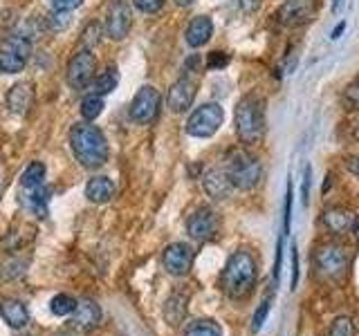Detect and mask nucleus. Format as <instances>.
<instances>
[{"instance_id": "obj_1", "label": "nucleus", "mask_w": 359, "mask_h": 336, "mask_svg": "<svg viewBox=\"0 0 359 336\" xmlns=\"http://www.w3.org/2000/svg\"><path fill=\"white\" fill-rule=\"evenodd\" d=\"M70 146L76 157V162L83 168H99L108 162V139L97 126L88 121L74 123L70 130Z\"/></svg>"}, {"instance_id": "obj_2", "label": "nucleus", "mask_w": 359, "mask_h": 336, "mask_svg": "<svg viewBox=\"0 0 359 336\" xmlns=\"http://www.w3.org/2000/svg\"><path fill=\"white\" fill-rule=\"evenodd\" d=\"M236 132L245 146H258L265 137V101L258 94H247L236 106Z\"/></svg>"}, {"instance_id": "obj_3", "label": "nucleus", "mask_w": 359, "mask_h": 336, "mask_svg": "<svg viewBox=\"0 0 359 336\" xmlns=\"http://www.w3.org/2000/svg\"><path fill=\"white\" fill-rule=\"evenodd\" d=\"M256 276H258V269H256V260L252 258L250 251H236L227 265H224V272H222V287L227 291V296L231 298H245L256 285Z\"/></svg>"}, {"instance_id": "obj_4", "label": "nucleus", "mask_w": 359, "mask_h": 336, "mask_svg": "<svg viewBox=\"0 0 359 336\" xmlns=\"http://www.w3.org/2000/svg\"><path fill=\"white\" fill-rule=\"evenodd\" d=\"M227 177L233 188L241 190H250L254 186H258V182L263 179V166L261 162L252 157L250 153L245 150H236L231 153V157L227 160Z\"/></svg>"}, {"instance_id": "obj_5", "label": "nucleus", "mask_w": 359, "mask_h": 336, "mask_svg": "<svg viewBox=\"0 0 359 336\" xmlns=\"http://www.w3.org/2000/svg\"><path fill=\"white\" fill-rule=\"evenodd\" d=\"M224 121V110L218 104H205L191 112V117L187 119V132L191 137L207 139L213 137Z\"/></svg>"}, {"instance_id": "obj_6", "label": "nucleus", "mask_w": 359, "mask_h": 336, "mask_svg": "<svg viewBox=\"0 0 359 336\" xmlns=\"http://www.w3.org/2000/svg\"><path fill=\"white\" fill-rule=\"evenodd\" d=\"M314 265H317L321 276L337 280L348 272V267H351V253H348V249L341 244H334V242L321 244L317 253H314Z\"/></svg>"}, {"instance_id": "obj_7", "label": "nucleus", "mask_w": 359, "mask_h": 336, "mask_svg": "<svg viewBox=\"0 0 359 336\" xmlns=\"http://www.w3.org/2000/svg\"><path fill=\"white\" fill-rule=\"evenodd\" d=\"M97 74V59L93 50H79L70 63H67V83L72 90H86L90 83L95 81Z\"/></svg>"}, {"instance_id": "obj_8", "label": "nucleus", "mask_w": 359, "mask_h": 336, "mask_svg": "<svg viewBox=\"0 0 359 336\" xmlns=\"http://www.w3.org/2000/svg\"><path fill=\"white\" fill-rule=\"evenodd\" d=\"M160 106H162V97L153 85H142L137 90V94L133 97L130 104V119L135 123H146L155 121V117L160 115Z\"/></svg>"}, {"instance_id": "obj_9", "label": "nucleus", "mask_w": 359, "mask_h": 336, "mask_svg": "<svg viewBox=\"0 0 359 336\" xmlns=\"http://www.w3.org/2000/svg\"><path fill=\"white\" fill-rule=\"evenodd\" d=\"M133 27V11L126 0H112L106 14V34L112 41H123Z\"/></svg>"}, {"instance_id": "obj_10", "label": "nucleus", "mask_w": 359, "mask_h": 336, "mask_svg": "<svg viewBox=\"0 0 359 336\" xmlns=\"http://www.w3.org/2000/svg\"><path fill=\"white\" fill-rule=\"evenodd\" d=\"M162 265L171 276H187L194 265V249L187 242L168 244L162 253Z\"/></svg>"}, {"instance_id": "obj_11", "label": "nucleus", "mask_w": 359, "mask_h": 336, "mask_svg": "<svg viewBox=\"0 0 359 336\" xmlns=\"http://www.w3.org/2000/svg\"><path fill=\"white\" fill-rule=\"evenodd\" d=\"M187 231L194 240L205 242L218 233V216L209 206H200L198 211L191 213V218L187 220Z\"/></svg>"}, {"instance_id": "obj_12", "label": "nucleus", "mask_w": 359, "mask_h": 336, "mask_svg": "<svg viewBox=\"0 0 359 336\" xmlns=\"http://www.w3.org/2000/svg\"><path fill=\"white\" fill-rule=\"evenodd\" d=\"M196 92H198V83L194 78H189V76L177 78V81L171 85V90H168V97H166L168 110L175 112V115H182V112H187L191 108V104H194Z\"/></svg>"}, {"instance_id": "obj_13", "label": "nucleus", "mask_w": 359, "mask_h": 336, "mask_svg": "<svg viewBox=\"0 0 359 336\" xmlns=\"http://www.w3.org/2000/svg\"><path fill=\"white\" fill-rule=\"evenodd\" d=\"M314 16V0H285L278 7L276 18L285 27H299Z\"/></svg>"}, {"instance_id": "obj_14", "label": "nucleus", "mask_w": 359, "mask_h": 336, "mask_svg": "<svg viewBox=\"0 0 359 336\" xmlns=\"http://www.w3.org/2000/svg\"><path fill=\"white\" fill-rule=\"evenodd\" d=\"M7 110L14 112L18 117H25L34 106V83L32 81H20L7 90L5 97Z\"/></svg>"}, {"instance_id": "obj_15", "label": "nucleus", "mask_w": 359, "mask_h": 336, "mask_svg": "<svg viewBox=\"0 0 359 336\" xmlns=\"http://www.w3.org/2000/svg\"><path fill=\"white\" fill-rule=\"evenodd\" d=\"M202 186H205V193L213 200H227L233 190L224 168H209V171L202 175Z\"/></svg>"}, {"instance_id": "obj_16", "label": "nucleus", "mask_w": 359, "mask_h": 336, "mask_svg": "<svg viewBox=\"0 0 359 336\" xmlns=\"http://www.w3.org/2000/svg\"><path fill=\"white\" fill-rule=\"evenodd\" d=\"M101 318H104V314H101V307L97 302L83 300V302H79L72 314V328L79 332H90L101 323Z\"/></svg>"}, {"instance_id": "obj_17", "label": "nucleus", "mask_w": 359, "mask_h": 336, "mask_svg": "<svg viewBox=\"0 0 359 336\" xmlns=\"http://www.w3.org/2000/svg\"><path fill=\"white\" fill-rule=\"evenodd\" d=\"M0 316L5 318V323L11 330H22L29 323V312L25 307V302L16 298H7L3 305H0Z\"/></svg>"}, {"instance_id": "obj_18", "label": "nucleus", "mask_w": 359, "mask_h": 336, "mask_svg": "<svg viewBox=\"0 0 359 336\" xmlns=\"http://www.w3.org/2000/svg\"><path fill=\"white\" fill-rule=\"evenodd\" d=\"M323 227L328 229L332 235H344L348 229L353 227V213L348 209L341 206H332V209H325L323 211Z\"/></svg>"}, {"instance_id": "obj_19", "label": "nucleus", "mask_w": 359, "mask_h": 336, "mask_svg": "<svg viewBox=\"0 0 359 336\" xmlns=\"http://www.w3.org/2000/svg\"><path fill=\"white\" fill-rule=\"evenodd\" d=\"M86 197L95 204H106L112 197H115V184L112 179L106 175H97L86 184Z\"/></svg>"}, {"instance_id": "obj_20", "label": "nucleus", "mask_w": 359, "mask_h": 336, "mask_svg": "<svg viewBox=\"0 0 359 336\" xmlns=\"http://www.w3.org/2000/svg\"><path fill=\"white\" fill-rule=\"evenodd\" d=\"M211 34H213L211 18L209 16H196L187 27V43L191 45V48H202V45L209 43Z\"/></svg>"}, {"instance_id": "obj_21", "label": "nucleus", "mask_w": 359, "mask_h": 336, "mask_svg": "<svg viewBox=\"0 0 359 336\" xmlns=\"http://www.w3.org/2000/svg\"><path fill=\"white\" fill-rule=\"evenodd\" d=\"M27 197H25V202H27V206H29V211L34 213L36 218H48V211H50V190L45 188V184H41V186H36V188H29V190H22Z\"/></svg>"}, {"instance_id": "obj_22", "label": "nucleus", "mask_w": 359, "mask_h": 336, "mask_svg": "<svg viewBox=\"0 0 359 336\" xmlns=\"http://www.w3.org/2000/svg\"><path fill=\"white\" fill-rule=\"evenodd\" d=\"M182 336H222V330L216 321L211 318H198V321H191Z\"/></svg>"}, {"instance_id": "obj_23", "label": "nucleus", "mask_w": 359, "mask_h": 336, "mask_svg": "<svg viewBox=\"0 0 359 336\" xmlns=\"http://www.w3.org/2000/svg\"><path fill=\"white\" fill-rule=\"evenodd\" d=\"M45 184V164L43 162H32L25 173L20 177V190H29Z\"/></svg>"}, {"instance_id": "obj_24", "label": "nucleus", "mask_w": 359, "mask_h": 336, "mask_svg": "<svg viewBox=\"0 0 359 336\" xmlns=\"http://www.w3.org/2000/svg\"><path fill=\"white\" fill-rule=\"evenodd\" d=\"M187 298L184 296H171L166 300L164 305V318L168 325H180L184 321V314H187Z\"/></svg>"}, {"instance_id": "obj_25", "label": "nucleus", "mask_w": 359, "mask_h": 336, "mask_svg": "<svg viewBox=\"0 0 359 336\" xmlns=\"http://www.w3.org/2000/svg\"><path fill=\"white\" fill-rule=\"evenodd\" d=\"M25 65H27V59H22V56L0 48V72H5V74H18V72L25 70Z\"/></svg>"}, {"instance_id": "obj_26", "label": "nucleus", "mask_w": 359, "mask_h": 336, "mask_svg": "<svg viewBox=\"0 0 359 336\" xmlns=\"http://www.w3.org/2000/svg\"><path fill=\"white\" fill-rule=\"evenodd\" d=\"M117 81H119V76H117L115 65H108L106 70L97 76V81H95V94H101V97L110 94L112 90L117 88Z\"/></svg>"}, {"instance_id": "obj_27", "label": "nucleus", "mask_w": 359, "mask_h": 336, "mask_svg": "<svg viewBox=\"0 0 359 336\" xmlns=\"http://www.w3.org/2000/svg\"><path fill=\"white\" fill-rule=\"evenodd\" d=\"M76 298L70 296V294H56L52 300H50V312L54 314V316H72L74 309H76Z\"/></svg>"}, {"instance_id": "obj_28", "label": "nucleus", "mask_w": 359, "mask_h": 336, "mask_svg": "<svg viewBox=\"0 0 359 336\" xmlns=\"http://www.w3.org/2000/svg\"><path fill=\"white\" fill-rule=\"evenodd\" d=\"M3 50L14 52V54L22 56V59H29V54H32V41L25 36V34H14V36H7L3 41Z\"/></svg>"}, {"instance_id": "obj_29", "label": "nucleus", "mask_w": 359, "mask_h": 336, "mask_svg": "<svg viewBox=\"0 0 359 336\" xmlns=\"http://www.w3.org/2000/svg\"><path fill=\"white\" fill-rule=\"evenodd\" d=\"M104 108H106L104 97H101V94H88L81 101V117L86 121H95L101 112H104Z\"/></svg>"}, {"instance_id": "obj_30", "label": "nucleus", "mask_w": 359, "mask_h": 336, "mask_svg": "<svg viewBox=\"0 0 359 336\" xmlns=\"http://www.w3.org/2000/svg\"><path fill=\"white\" fill-rule=\"evenodd\" d=\"M70 11H54V14H50L48 18H45V25H48L52 31H63L70 27Z\"/></svg>"}, {"instance_id": "obj_31", "label": "nucleus", "mask_w": 359, "mask_h": 336, "mask_svg": "<svg viewBox=\"0 0 359 336\" xmlns=\"http://www.w3.org/2000/svg\"><path fill=\"white\" fill-rule=\"evenodd\" d=\"M328 336H355V325L348 316H339L328 332Z\"/></svg>"}, {"instance_id": "obj_32", "label": "nucleus", "mask_w": 359, "mask_h": 336, "mask_svg": "<svg viewBox=\"0 0 359 336\" xmlns=\"http://www.w3.org/2000/svg\"><path fill=\"white\" fill-rule=\"evenodd\" d=\"M269 307H272V298H265L263 302H261V307L256 309V314H254V325H252V330L254 332H261V328H263V323H265V318H267V314H269Z\"/></svg>"}, {"instance_id": "obj_33", "label": "nucleus", "mask_w": 359, "mask_h": 336, "mask_svg": "<svg viewBox=\"0 0 359 336\" xmlns=\"http://www.w3.org/2000/svg\"><path fill=\"white\" fill-rule=\"evenodd\" d=\"M99 36H101V25H99V22H90L88 29L83 31V43H86V50H93L95 45L101 41Z\"/></svg>"}, {"instance_id": "obj_34", "label": "nucleus", "mask_w": 359, "mask_h": 336, "mask_svg": "<svg viewBox=\"0 0 359 336\" xmlns=\"http://www.w3.org/2000/svg\"><path fill=\"white\" fill-rule=\"evenodd\" d=\"M344 101H346V106H351V108L359 106V76L344 90Z\"/></svg>"}, {"instance_id": "obj_35", "label": "nucleus", "mask_w": 359, "mask_h": 336, "mask_svg": "<svg viewBox=\"0 0 359 336\" xmlns=\"http://www.w3.org/2000/svg\"><path fill=\"white\" fill-rule=\"evenodd\" d=\"M166 0H133V5L137 7L144 14H155V11H160L164 7Z\"/></svg>"}, {"instance_id": "obj_36", "label": "nucleus", "mask_w": 359, "mask_h": 336, "mask_svg": "<svg viewBox=\"0 0 359 336\" xmlns=\"http://www.w3.org/2000/svg\"><path fill=\"white\" fill-rule=\"evenodd\" d=\"M81 5H83V0H52L54 11H74Z\"/></svg>"}, {"instance_id": "obj_37", "label": "nucleus", "mask_w": 359, "mask_h": 336, "mask_svg": "<svg viewBox=\"0 0 359 336\" xmlns=\"http://www.w3.org/2000/svg\"><path fill=\"white\" fill-rule=\"evenodd\" d=\"M229 63V56L224 52H211L209 59H207V65L209 67H216V70H220V67H224Z\"/></svg>"}, {"instance_id": "obj_38", "label": "nucleus", "mask_w": 359, "mask_h": 336, "mask_svg": "<svg viewBox=\"0 0 359 336\" xmlns=\"http://www.w3.org/2000/svg\"><path fill=\"white\" fill-rule=\"evenodd\" d=\"M299 283V253L297 246H292V289H297Z\"/></svg>"}, {"instance_id": "obj_39", "label": "nucleus", "mask_w": 359, "mask_h": 336, "mask_svg": "<svg viewBox=\"0 0 359 336\" xmlns=\"http://www.w3.org/2000/svg\"><path fill=\"white\" fill-rule=\"evenodd\" d=\"M290 220H292V184L287 182V193H285V233H290Z\"/></svg>"}, {"instance_id": "obj_40", "label": "nucleus", "mask_w": 359, "mask_h": 336, "mask_svg": "<svg viewBox=\"0 0 359 336\" xmlns=\"http://www.w3.org/2000/svg\"><path fill=\"white\" fill-rule=\"evenodd\" d=\"M280 265H283V242L278 240V244H276V262H274V280H278V276H280Z\"/></svg>"}, {"instance_id": "obj_41", "label": "nucleus", "mask_w": 359, "mask_h": 336, "mask_svg": "<svg viewBox=\"0 0 359 336\" xmlns=\"http://www.w3.org/2000/svg\"><path fill=\"white\" fill-rule=\"evenodd\" d=\"M308 197H310V168L306 171V177H303V188H301V200H303V204H308Z\"/></svg>"}, {"instance_id": "obj_42", "label": "nucleus", "mask_w": 359, "mask_h": 336, "mask_svg": "<svg viewBox=\"0 0 359 336\" xmlns=\"http://www.w3.org/2000/svg\"><path fill=\"white\" fill-rule=\"evenodd\" d=\"M261 3H263V0H241V5H243L245 11H256L258 7H261Z\"/></svg>"}, {"instance_id": "obj_43", "label": "nucleus", "mask_w": 359, "mask_h": 336, "mask_svg": "<svg viewBox=\"0 0 359 336\" xmlns=\"http://www.w3.org/2000/svg\"><path fill=\"white\" fill-rule=\"evenodd\" d=\"M348 171H351L353 175H359V155L353 157V160L348 162Z\"/></svg>"}, {"instance_id": "obj_44", "label": "nucleus", "mask_w": 359, "mask_h": 336, "mask_svg": "<svg viewBox=\"0 0 359 336\" xmlns=\"http://www.w3.org/2000/svg\"><path fill=\"white\" fill-rule=\"evenodd\" d=\"M344 27H346V22H339V25H337L334 31H332V38H339V36H341V31H344Z\"/></svg>"}, {"instance_id": "obj_45", "label": "nucleus", "mask_w": 359, "mask_h": 336, "mask_svg": "<svg viewBox=\"0 0 359 336\" xmlns=\"http://www.w3.org/2000/svg\"><path fill=\"white\" fill-rule=\"evenodd\" d=\"M173 3H175L177 7H189V5H194L196 0H173Z\"/></svg>"}, {"instance_id": "obj_46", "label": "nucleus", "mask_w": 359, "mask_h": 336, "mask_svg": "<svg viewBox=\"0 0 359 336\" xmlns=\"http://www.w3.org/2000/svg\"><path fill=\"white\" fill-rule=\"evenodd\" d=\"M353 231H355V235H357V242H359V218L353 222Z\"/></svg>"}, {"instance_id": "obj_47", "label": "nucleus", "mask_w": 359, "mask_h": 336, "mask_svg": "<svg viewBox=\"0 0 359 336\" xmlns=\"http://www.w3.org/2000/svg\"><path fill=\"white\" fill-rule=\"evenodd\" d=\"M339 9V0H332V11Z\"/></svg>"}, {"instance_id": "obj_48", "label": "nucleus", "mask_w": 359, "mask_h": 336, "mask_svg": "<svg viewBox=\"0 0 359 336\" xmlns=\"http://www.w3.org/2000/svg\"><path fill=\"white\" fill-rule=\"evenodd\" d=\"M353 134H355V139H357V141H359V126H357V128H355V130H353Z\"/></svg>"}]
</instances>
